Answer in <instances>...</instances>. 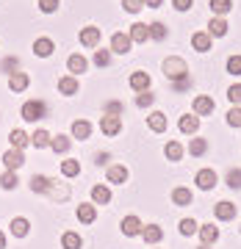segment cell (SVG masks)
I'll return each mask as SVG.
<instances>
[{"instance_id":"f5cc1de1","label":"cell","mask_w":241,"mask_h":249,"mask_svg":"<svg viewBox=\"0 0 241 249\" xmlns=\"http://www.w3.org/2000/svg\"><path fill=\"white\" fill-rule=\"evenodd\" d=\"M172 6L178 11H188L191 6H194V0H172Z\"/></svg>"},{"instance_id":"44dd1931","label":"cell","mask_w":241,"mask_h":249,"mask_svg":"<svg viewBox=\"0 0 241 249\" xmlns=\"http://www.w3.org/2000/svg\"><path fill=\"white\" fill-rule=\"evenodd\" d=\"M130 89L133 91H147L150 89V75H147V72H133V75H130Z\"/></svg>"},{"instance_id":"f35d334b","label":"cell","mask_w":241,"mask_h":249,"mask_svg":"<svg viewBox=\"0 0 241 249\" xmlns=\"http://www.w3.org/2000/svg\"><path fill=\"white\" fill-rule=\"evenodd\" d=\"M164 152H167V158H169V160H180V158H183V147H180L178 142H169L167 147H164Z\"/></svg>"},{"instance_id":"4fadbf2b","label":"cell","mask_w":241,"mask_h":249,"mask_svg":"<svg viewBox=\"0 0 241 249\" xmlns=\"http://www.w3.org/2000/svg\"><path fill=\"white\" fill-rule=\"evenodd\" d=\"M28 83H31V78H28L25 72H14V75H9V89L14 91V94L25 91V89H28Z\"/></svg>"},{"instance_id":"6f0895ef","label":"cell","mask_w":241,"mask_h":249,"mask_svg":"<svg viewBox=\"0 0 241 249\" xmlns=\"http://www.w3.org/2000/svg\"><path fill=\"white\" fill-rule=\"evenodd\" d=\"M200 249H211V247H205V244H203V247H200Z\"/></svg>"},{"instance_id":"e0dca14e","label":"cell","mask_w":241,"mask_h":249,"mask_svg":"<svg viewBox=\"0 0 241 249\" xmlns=\"http://www.w3.org/2000/svg\"><path fill=\"white\" fill-rule=\"evenodd\" d=\"M180 130L186 136H194L197 130H200V116H191V114H186V116H180Z\"/></svg>"},{"instance_id":"52a82bcc","label":"cell","mask_w":241,"mask_h":249,"mask_svg":"<svg viewBox=\"0 0 241 249\" xmlns=\"http://www.w3.org/2000/svg\"><path fill=\"white\" fill-rule=\"evenodd\" d=\"M80 45L83 47H97V42H100V28H94V25H86V28H80Z\"/></svg>"},{"instance_id":"ab89813d","label":"cell","mask_w":241,"mask_h":249,"mask_svg":"<svg viewBox=\"0 0 241 249\" xmlns=\"http://www.w3.org/2000/svg\"><path fill=\"white\" fill-rule=\"evenodd\" d=\"M50 147H53V152H67L70 150V139L67 136H53L50 139Z\"/></svg>"},{"instance_id":"e575fe53","label":"cell","mask_w":241,"mask_h":249,"mask_svg":"<svg viewBox=\"0 0 241 249\" xmlns=\"http://www.w3.org/2000/svg\"><path fill=\"white\" fill-rule=\"evenodd\" d=\"M188 152H191L194 158L205 155V152H208V142H205V139H191V142H188Z\"/></svg>"},{"instance_id":"d6a6232c","label":"cell","mask_w":241,"mask_h":249,"mask_svg":"<svg viewBox=\"0 0 241 249\" xmlns=\"http://www.w3.org/2000/svg\"><path fill=\"white\" fill-rule=\"evenodd\" d=\"M61 247L64 249H80L83 247V241H80L78 232H64L61 235Z\"/></svg>"},{"instance_id":"f1b7e54d","label":"cell","mask_w":241,"mask_h":249,"mask_svg":"<svg viewBox=\"0 0 241 249\" xmlns=\"http://www.w3.org/2000/svg\"><path fill=\"white\" fill-rule=\"evenodd\" d=\"M208 6L216 17H224L227 11H233V0H208Z\"/></svg>"},{"instance_id":"9c48e42d","label":"cell","mask_w":241,"mask_h":249,"mask_svg":"<svg viewBox=\"0 0 241 249\" xmlns=\"http://www.w3.org/2000/svg\"><path fill=\"white\" fill-rule=\"evenodd\" d=\"M130 39H128L125 34H114L111 36V53H119V55H128L130 53Z\"/></svg>"},{"instance_id":"7bdbcfd3","label":"cell","mask_w":241,"mask_h":249,"mask_svg":"<svg viewBox=\"0 0 241 249\" xmlns=\"http://www.w3.org/2000/svg\"><path fill=\"white\" fill-rule=\"evenodd\" d=\"M197 230H200V224H197L194 219H183V222H180V232H183V235H194Z\"/></svg>"},{"instance_id":"681fc988","label":"cell","mask_w":241,"mask_h":249,"mask_svg":"<svg viewBox=\"0 0 241 249\" xmlns=\"http://www.w3.org/2000/svg\"><path fill=\"white\" fill-rule=\"evenodd\" d=\"M227 186H230V188H241V169H230V172H227Z\"/></svg>"},{"instance_id":"d6986e66","label":"cell","mask_w":241,"mask_h":249,"mask_svg":"<svg viewBox=\"0 0 241 249\" xmlns=\"http://www.w3.org/2000/svg\"><path fill=\"white\" fill-rule=\"evenodd\" d=\"M172 202L178 205V208H186V205H191V202H194V196H191V191H188V188L178 186L175 191H172Z\"/></svg>"},{"instance_id":"b9f144b4","label":"cell","mask_w":241,"mask_h":249,"mask_svg":"<svg viewBox=\"0 0 241 249\" xmlns=\"http://www.w3.org/2000/svg\"><path fill=\"white\" fill-rule=\"evenodd\" d=\"M227 124H230V127H241V108L239 106H233L230 111H227Z\"/></svg>"},{"instance_id":"f6af8a7d","label":"cell","mask_w":241,"mask_h":249,"mask_svg":"<svg viewBox=\"0 0 241 249\" xmlns=\"http://www.w3.org/2000/svg\"><path fill=\"white\" fill-rule=\"evenodd\" d=\"M94 64H97V67H108V64H111V50H97V53H94Z\"/></svg>"},{"instance_id":"484cf974","label":"cell","mask_w":241,"mask_h":249,"mask_svg":"<svg viewBox=\"0 0 241 249\" xmlns=\"http://www.w3.org/2000/svg\"><path fill=\"white\" fill-rule=\"evenodd\" d=\"M75 216H78V222L92 224L94 219H97V211H94V205H78V211H75Z\"/></svg>"},{"instance_id":"277c9868","label":"cell","mask_w":241,"mask_h":249,"mask_svg":"<svg viewBox=\"0 0 241 249\" xmlns=\"http://www.w3.org/2000/svg\"><path fill=\"white\" fill-rule=\"evenodd\" d=\"M194 183H197V188L211 191V188H214L219 180H216V172H214V169H200V172H197V178H194Z\"/></svg>"},{"instance_id":"5b68a950","label":"cell","mask_w":241,"mask_h":249,"mask_svg":"<svg viewBox=\"0 0 241 249\" xmlns=\"http://www.w3.org/2000/svg\"><path fill=\"white\" fill-rule=\"evenodd\" d=\"M100 130L106 136H116L119 130H122V116H108L103 114V119H100Z\"/></svg>"},{"instance_id":"bcb514c9","label":"cell","mask_w":241,"mask_h":249,"mask_svg":"<svg viewBox=\"0 0 241 249\" xmlns=\"http://www.w3.org/2000/svg\"><path fill=\"white\" fill-rule=\"evenodd\" d=\"M227 72L230 75H241V55H230L227 58Z\"/></svg>"},{"instance_id":"816d5d0a","label":"cell","mask_w":241,"mask_h":249,"mask_svg":"<svg viewBox=\"0 0 241 249\" xmlns=\"http://www.w3.org/2000/svg\"><path fill=\"white\" fill-rule=\"evenodd\" d=\"M17 67H19V58H6V61H3V72H9V75H14Z\"/></svg>"},{"instance_id":"603a6c76","label":"cell","mask_w":241,"mask_h":249,"mask_svg":"<svg viewBox=\"0 0 241 249\" xmlns=\"http://www.w3.org/2000/svg\"><path fill=\"white\" fill-rule=\"evenodd\" d=\"M11 232H14V235H17V238H25L28 235V230H31V222H28L25 216H17V219H11Z\"/></svg>"},{"instance_id":"4dcf8cb0","label":"cell","mask_w":241,"mask_h":249,"mask_svg":"<svg viewBox=\"0 0 241 249\" xmlns=\"http://www.w3.org/2000/svg\"><path fill=\"white\" fill-rule=\"evenodd\" d=\"M227 28H230V25H227V22H224L222 17H214L205 34H208V36H224V34H227Z\"/></svg>"},{"instance_id":"7402d4cb","label":"cell","mask_w":241,"mask_h":249,"mask_svg":"<svg viewBox=\"0 0 241 249\" xmlns=\"http://www.w3.org/2000/svg\"><path fill=\"white\" fill-rule=\"evenodd\" d=\"M78 80L72 78V75H67V78H58V91L61 94H67V97H72V94H78Z\"/></svg>"},{"instance_id":"d4e9b609","label":"cell","mask_w":241,"mask_h":249,"mask_svg":"<svg viewBox=\"0 0 241 249\" xmlns=\"http://www.w3.org/2000/svg\"><path fill=\"white\" fill-rule=\"evenodd\" d=\"M72 136L75 139H80V142H86L92 136V124L86 122V119H78V122H72Z\"/></svg>"},{"instance_id":"8fae6325","label":"cell","mask_w":241,"mask_h":249,"mask_svg":"<svg viewBox=\"0 0 241 249\" xmlns=\"http://www.w3.org/2000/svg\"><path fill=\"white\" fill-rule=\"evenodd\" d=\"M86 67H89V61H86L80 53H72L70 58H67V70L72 72V78H75V75H83V72H86Z\"/></svg>"},{"instance_id":"4316f807","label":"cell","mask_w":241,"mask_h":249,"mask_svg":"<svg viewBox=\"0 0 241 249\" xmlns=\"http://www.w3.org/2000/svg\"><path fill=\"white\" fill-rule=\"evenodd\" d=\"M108 183H114V186H125L128 183V169L125 166H111V169H108Z\"/></svg>"},{"instance_id":"2e32d148","label":"cell","mask_w":241,"mask_h":249,"mask_svg":"<svg viewBox=\"0 0 241 249\" xmlns=\"http://www.w3.org/2000/svg\"><path fill=\"white\" fill-rule=\"evenodd\" d=\"M200 238H203V244L205 247H211V244H216V238H219V227H214V224H200Z\"/></svg>"},{"instance_id":"1f68e13d","label":"cell","mask_w":241,"mask_h":249,"mask_svg":"<svg viewBox=\"0 0 241 249\" xmlns=\"http://www.w3.org/2000/svg\"><path fill=\"white\" fill-rule=\"evenodd\" d=\"M61 175L64 178H75V175H80V160H75V158L61 160Z\"/></svg>"},{"instance_id":"8992f818","label":"cell","mask_w":241,"mask_h":249,"mask_svg":"<svg viewBox=\"0 0 241 249\" xmlns=\"http://www.w3.org/2000/svg\"><path fill=\"white\" fill-rule=\"evenodd\" d=\"M214 97H208V94H200V97H194V114L197 116H208V114H214Z\"/></svg>"},{"instance_id":"3957f363","label":"cell","mask_w":241,"mask_h":249,"mask_svg":"<svg viewBox=\"0 0 241 249\" xmlns=\"http://www.w3.org/2000/svg\"><path fill=\"white\" fill-rule=\"evenodd\" d=\"M53 202H64L70 199V186L67 183H58V180H47V191H45Z\"/></svg>"},{"instance_id":"8d00e7d4","label":"cell","mask_w":241,"mask_h":249,"mask_svg":"<svg viewBox=\"0 0 241 249\" xmlns=\"http://www.w3.org/2000/svg\"><path fill=\"white\" fill-rule=\"evenodd\" d=\"M150 39H155V42H164L167 39V25L164 22H150Z\"/></svg>"},{"instance_id":"836d02e7","label":"cell","mask_w":241,"mask_h":249,"mask_svg":"<svg viewBox=\"0 0 241 249\" xmlns=\"http://www.w3.org/2000/svg\"><path fill=\"white\" fill-rule=\"evenodd\" d=\"M50 139H53V136L47 133V130H36V133L31 136V144H34L36 150H42V147H50Z\"/></svg>"},{"instance_id":"ffe728a7","label":"cell","mask_w":241,"mask_h":249,"mask_svg":"<svg viewBox=\"0 0 241 249\" xmlns=\"http://www.w3.org/2000/svg\"><path fill=\"white\" fill-rule=\"evenodd\" d=\"M191 45H194L197 53H208V50H211V36H208L205 31H197V34L191 36Z\"/></svg>"},{"instance_id":"9a60e30c","label":"cell","mask_w":241,"mask_h":249,"mask_svg":"<svg viewBox=\"0 0 241 249\" xmlns=\"http://www.w3.org/2000/svg\"><path fill=\"white\" fill-rule=\"evenodd\" d=\"M147 124H150L152 133H164V130H167V114H161V111H152V114L147 116Z\"/></svg>"},{"instance_id":"cb8c5ba5","label":"cell","mask_w":241,"mask_h":249,"mask_svg":"<svg viewBox=\"0 0 241 249\" xmlns=\"http://www.w3.org/2000/svg\"><path fill=\"white\" fill-rule=\"evenodd\" d=\"M142 238L147 241V244H158V241L164 238V230H161L158 224H147V227H142Z\"/></svg>"},{"instance_id":"f907efd6","label":"cell","mask_w":241,"mask_h":249,"mask_svg":"<svg viewBox=\"0 0 241 249\" xmlns=\"http://www.w3.org/2000/svg\"><path fill=\"white\" fill-rule=\"evenodd\" d=\"M122 111H125V106H122V103H108L106 106V111H103V114H108V116H122Z\"/></svg>"},{"instance_id":"30bf717a","label":"cell","mask_w":241,"mask_h":249,"mask_svg":"<svg viewBox=\"0 0 241 249\" xmlns=\"http://www.w3.org/2000/svg\"><path fill=\"white\" fill-rule=\"evenodd\" d=\"M236 205L233 202H227V199H222V202H216V208H214V213H216V219H222V222H230V219H236Z\"/></svg>"},{"instance_id":"ac0fdd59","label":"cell","mask_w":241,"mask_h":249,"mask_svg":"<svg viewBox=\"0 0 241 249\" xmlns=\"http://www.w3.org/2000/svg\"><path fill=\"white\" fill-rule=\"evenodd\" d=\"M53 50H56V45H53V39H47V36H42V39H36L34 42V53L42 55V58L53 55Z\"/></svg>"},{"instance_id":"7dc6e473","label":"cell","mask_w":241,"mask_h":249,"mask_svg":"<svg viewBox=\"0 0 241 249\" xmlns=\"http://www.w3.org/2000/svg\"><path fill=\"white\" fill-rule=\"evenodd\" d=\"M227 100H230L233 106H241V83H236V86L227 89Z\"/></svg>"},{"instance_id":"ee69618b","label":"cell","mask_w":241,"mask_h":249,"mask_svg":"<svg viewBox=\"0 0 241 249\" xmlns=\"http://www.w3.org/2000/svg\"><path fill=\"white\" fill-rule=\"evenodd\" d=\"M58 6H61V0H39V11H45V14L58 11Z\"/></svg>"},{"instance_id":"74e56055","label":"cell","mask_w":241,"mask_h":249,"mask_svg":"<svg viewBox=\"0 0 241 249\" xmlns=\"http://www.w3.org/2000/svg\"><path fill=\"white\" fill-rule=\"evenodd\" d=\"M17 183H19V180H17V172H9V169L3 172V178H0V186L6 188V191L17 188Z\"/></svg>"},{"instance_id":"6da1fadb","label":"cell","mask_w":241,"mask_h":249,"mask_svg":"<svg viewBox=\"0 0 241 249\" xmlns=\"http://www.w3.org/2000/svg\"><path fill=\"white\" fill-rule=\"evenodd\" d=\"M164 75L175 83V80H183L188 78V64L180 58V55H169L167 61H164Z\"/></svg>"},{"instance_id":"ba28073f","label":"cell","mask_w":241,"mask_h":249,"mask_svg":"<svg viewBox=\"0 0 241 249\" xmlns=\"http://www.w3.org/2000/svg\"><path fill=\"white\" fill-rule=\"evenodd\" d=\"M3 163H6V169L9 172H17L19 166L25 163V155H22V150H14V147H11V150L3 155Z\"/></svg>"},{"instance_id":"db71d44e","label":"cell","mask_w":241,"mask_h":249,"mask_svg":"<svg viewBox=\"0 0 241 249\" xmlns=\"http://www.w3.org/2000/svg\"><path fill=\"white\" fill-rule=\"evenodd\" d=\"M188 86H191V78H183V80H175V83H172V89L175 91H186Z\"/></svg>"},{"instance_id":"60d3db41","label":"cell","mask_w":241,"mask_h":249,"mask_svg":"<svg viewBox=\"0 0 241 249\" xmlns=\"http://www.w3.org/2000/svg\"><path fill=\"white\" fill-rule=\"evenodd\" d=\"M122 9H125L128 14H139V11L144 9V0H122Z\"/></svg>"},{"instance_id":"7a4b0ae2","label":"cell","mask_w":241,"mask_h":249,"mask_svg":"<svg viewBox=\"0 0 241 249\" xmlns=\"http://www.w3.org/2000/svg\"><path fill=\"white\" fill-rule=\"evenodd\" d=\"M19 114H22L25 122H39V119H45L47 116V106L42 103V100H28Z\"/></svg>"},{"instance_id":"9f6ffc18","label":"cell","mask_w":241,"mask_h":249,"mask_svg":"<svg viewBox=\"0 0 241 249\" xmlns=\"http://www.w3.org/2000/svg\"><path fill=\"white\" fill-rule=\"evenodd\" d=\"M0 249H6V235L0 232Z\"/></svg>"},{"instance_id":"f546056e","label":"cell","mask_w":241,"mask_h":249,"mask_svg":"<svg viewBox=\"0 0 241 249\" xmlns=\"http://www.w3.org/2000/svg\"><path fill=\"white\" fill-rule=\"evenodd\" d=\"M92 199H94V205H108L111 202V191H108V186H94L92 188Z\"/></svg>"},{"instance_id":"83f0119b","label":"cell","mask_w":241,"mask_h":249,"mask_svg":"<svg viewBox=\"0 0 241 249\" xmlns=\"http://www.w3.org/2000/svg\"><path fill=\"white\" fill-rule=\"evenodd\" d=\"M9 142H11V147H14V150H22V147H25V144L31 142V136H28L25 130H19V127H14V130L9 133Z\"/></svg>"},{"instance_id":"11a10c76","label":"cell","mask_w":241,"mask_h":249,"mask_svg":"<svg viewBox=\"0 0 241 249\" xmlns=\"http://www.w3.org/2000/svg\"><path fill=\"white\" fill-rule=\"evenodd\" d=\"M161 3H164V0H144V6H147V9H158Z\"/></svg>"},{"instance_id":"7c38bea8","label":"cell","mask_w":241,"mask_h":249,"mask_svg":"<svg viewBox=\"0 0 241 249\" xmlns=\"http://www.w3.org/2000/svg\"><path fill=\"white\" fill-rule=\"evenodd\" d=\"M142 219H139V216H125V219H122V232H125V235H130V238H133V235H142Z\"/></svg>"},{"instance_id":"5bb4252c","label":"cell","mask_w":241,"mask_h":249,"mask_svg":"<svg viewBox=\"0 0 241 249\" xmlns=\"http://www.w3.org/2000/svg\"><path fill=\"white\" fill-rule=\"evenodd\" d=\"M128 39L142 45V42H147V39H150V28L144 25V22H133V25H130V34H128Z\"/></svg>"},{"instance_id":"d590c367","label":"cell","mask_w":241,"mask_h":249,"mask_svg":"<svg viewBox=\"0 0 241 249\" xmlns=\"http://www.w3.org/2000/svg\"><path fill=\"white\" fill-rule=\"evenodd\" d=\"M47 180L50 178H45V175H34V178H31V191H34V194H45L47 191Z\"/></svg>"},{"instance_id":"c3c4849f","label":"cell","mask_w":241,"mask_h":249,"mask_svg":"<svg viewBox=\"0 0 241 249\" xmlns=\"http://www.w3.org/2000/svg\"><path fill=\"white\" fill-rule=\"evenodd\" d=\"M155 103V94H150V91H142L139 97H136V106L139 108H147V106H152Z\"/></svg>"}]
</instances>
